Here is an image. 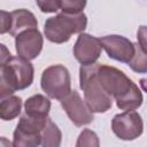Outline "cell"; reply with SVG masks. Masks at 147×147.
<instances>
[{
	"label": "cell",
	"mask_w": 147,
	"mask_h": 147,
	"mask_svg": "<svg viewBox=\"0 0 147 147\" xmlns=\"http://www.w3.org/2000/svg\"><path fill=\"white\" fill-rule=\"evenodd\" d=\"M1 64L0 95L1 98L13 94L17 90H24L33 80V67L29 60L21 56H10Z\"/></svg>",
	"instance_id": "cell-1"
},
{
	"label": "cell",
	"mask_w": 147,
	"mask_h": 147,
	"mask_svg": "<svg viewBox=\"0 0 147 147\" xmlns=\"http://www.w3.org/2000/svg\"><path fill=\"white\" fill-rule=\"evenodd\" d=\"M114 133L122 140H133L142 133V119L140 115L133 110L116 115L111 121Z\"/></svg>",
	"instance_id": "cell-7"
},
{
	"label": "cell",
	"mask_w": 147,
	"mask_h": 147,
	"mask_svg": "<svg viewBox=\"0 0 147 147\" xmlns=\"http://www.w3.org/2000/svg\"><path fill=\"white\" fill-rule=\"evenodd\" d=\"M48 117L30 116L25 114L21 117L16 130L14 131L13 146L30 147L41 145V131L44 130Z\"/></svg>",
	"instance_id": "cell-4"
},
{
	"label": "cell",
	"mask_w": 147,
	"mask_h": 147,
	"mask_svg": "<svg viewBox=\"0 0 147 147\" xmlns=\"http://www.w3.org/2000/svg\"><path fill=\"white\" fill-rule=\"evenodd\" d=\"M87 25V18L84 13L65 14L61 13L49 17L45 22L44 32L46 38L55 44H62L70 39L71 34L80 33Z\"/></svg>",
	"instance_id": "cell-3"
},
{
	"label": "cell",
	"mask_w": 147,
	"mask_h": 147,
	"mask_svg": "<svg viewBox=\"0 0 147 147\" xmlns=\"http://www.w3.org/2000/svg\"><path fill=\"white\" fill-rule=\"evenodd\" d=\"M10 25H11L10 13H7L5 10H1V28H0V32L2 34L6 33V32H9Z\"/></svg>",
	"instance_id": "cell-22"
},
{
	"label": "cell",
	"mask_w": 147,
	"mask_h": 147,
	"mask_svg": "<svg viewBox=\"0 0 147 147\" xmlns=\"http://www.w3.org/2000/svg\"><path fill=\"white\" fill-rule=\"evenodd\" d=\"M10 17H11V25L9 33L14 37H16L20 32L24 30L33 29L37 28L38 25L34 15L26 9H16L11 11Z\"/></svg>",
	"instance_id": "cell-12"
},
{
	"label": "cell",
	"mask_w": 147,
	"mask_h": 147,
	"mask_svg": "<svg viewBox=\"0 0 147 147\" xmlns=\"http://www.w3.org/2000/svg\"><path fill=\"white\" fill-rule=\"evenodd\" d=\"M102 45L100 38H95L87 33L79 34L75 46H74V55L82 65L93 64L96 62L101 54Z\"/></svg>",
	"instance_id": "cell-11"
},
{
	"label": "cell",
	"mask_w": 147,
	"mask_h": 147,
	"mask_svg": "<svg viewBox=\"0 0 147 147\" xmlns=\"http://www.w3.org/2000/svg\"><path fill=\"white\" fill-rule=\"evenodd\" d=\"M100 41L102 48L106 51L110 59L129 63L134 55L136 46L125 37L111 34L100 38Z\"/></svg>",
	"instance_id": "cell-9"
},
{
	"label": "cell",
	"mask_w": 147,
	"mask_h": 147,
	"mask_svg": "<svg viewBox=\"0 0 147 147\" xmlns=\"http://www.w3.org/2000/svg\"><path fill=\"white\" fill-rule=\"evenodd\" d=\"M98 67L99 63L80 67V88L84 91L85 102L92 113H106L111 108L113 98L103 90L98 79Z\"/></svg>",
	"instance_id": "cell-2"
},
{
	"label": "cell",
	"mask_w": 147,
	"mask_h": 147,
	"mask_svg": "<svg viewBox=\"0 0 147 147\" xmlns=\"http://www.w3.org/2000/svg\"><path fill=\"white\" fill-rule=\"evenodd\" d=\"M86 6V0H61V10L65 14H79Z\"/></svg>",
	"instance_id": "cell-18"
},
{
	"label": "cell",
	"mask_w": 147,
	"mask_h": 147,
	"mask_svg": "<svg viewBox=\"0 0 147 147\" xmlns=\"http://www.w3.org/2000/svg\"><path fill=\"white\" fill-rule=\"evenodd\" d=\"M41 88L52 99H63L71 91L68 69L62 64L46 68L41 75Z\"/></svg>",
	"instance_id": "cell-5"
},
{
	"label": "cell",
	"mask_w": 147,
	"mask_h": 147,
	"mask_svg": "<svg viewBox=\"0 0 147 147\" xmlns=\"http://www.w3.org/2000/svg\"><path fill=\"white\" fill-rule=\"evenodd\" d=\"M10 56H11V55H10V53L8 52V49L6 48V46H5V45H1V61H0V63L6 62Z\"/></svg>",
	"instance_id": "cell-23"
},
{
	"label": "cell",
	"mask_w": 147,
	"mask_h": 147,
	"mask_svg": "<svg viewBox=\"0 0 147 147\" xmlns=\"http://www.w3.org/2000/svg\"><path fill=\"white\" fill-rule=\"evenodd\" d=\"M21 107H22V100L18 96L8 95L1 98L0 117L3 121H10L16 116H18V114L21 113Z\"/></svg>",
	"instance_id": "cell-14"
},
{
	"label": "cell",
	"mask_w": 147,
	"mask_h": 147,
	"mask_svg": "<svg viewBox=\"0 0 147 147\" xmlns=\"http://www.w3.org/2000/svg\"><path fill=\"white\" fill-rule=\"evenodd\" d=\"M61 131L53 123L51 118H48L44 130L41 131V146L45 147H56L61 144Z\"/></svg>",
	"instance_id": "cell-16"
},
{
	"label": "cell",
	"mask_w": 147,
	"mask_h": 147,
	"mask_svg": "<svg viewBox=\"0 0 147 147\" xmlns=\"http://www.w3.org/2000/svg\"><path fill=\"white\" fill-rule=\"evenodd\" d=\"M42 13H55L61 9V0H36Z\"/></svg>",
	"instance_id": "cell-20"
},
{
	"label": "cell",
	"mask_w": 147,
	"mask_h": 147,
	"mask_svg": "<svg viewBox=\"0 0 147 147\" xmlns=\"http://www.w3.org/2000/svg\"><path fill=\"white\" fill-rule=\"evenodd\" d=\"M96 75L103 90L114 98L115 101L122 99L134 85V83L127 78L123 71L110 65L99 64Z\"/></svg>",
	"instance_id": "cell-6"
},
{
	"label": "cell",
	"mask_w": 147,
	"mask_h": 147,
	"mask_svg": "<svg viewBox=\"0 0 147 147\" xmlns=\"http://www.w3.org/2000/svg\"><path fill=\"white\" fill-rule=\"evenodd\" d=\"M61 106L76 126H83L91 123L94 117L87 103L83 101L77 91H70L68 95L60 100Z\"/></svg>",
	"instance_id": "cell-8"
},
{
	"label": "cell",
	"mask_w": 147,
	"mask_h": 147,
	"mask_svg": "<svg viewBox=\"0 0 147 147\" xmlns=\"http://www.w3.org/2000/svg\"><path fill=\"white\" fill-rule=\"evenodd\" d=\"M15 47L18 56L26 60L36 59L42 48V37L37 28L28 29L15 37Z\"/></svg>",
	"instance_id": "cell-10"
},
{
	"label": "cell",
	"mask_w": 147,
	"mask_h": 147,
	"mask_svg": "<svg viewBox=\"0 0 147 147\" xmlns=\"http://www.w3.org/2000/svg\"><path fill=\"white\" fill-rule=\"evenodd\" d=\"M141 103H142V94L136 84L122 99L116 101L117 107L122 110H134L138 107H140Z\"/></svg>",
	"instance_id": "cell-15"
},
{
	"label": "cell",
	"mask_w": 147,
	"mask_h": 147,
	"mask_svg": "<svg viewBox=\"0 0 147 147\" xmlns=\"http://www.w3.org/2000/svg\"><path fill=\"white\" fill-rule=\"evenodd\" d=\"M134 46H136V52L133 57L129 62L130 68L136 72L145 74L147 72V53H145L139 45H134Z\"/></svg>",
	"instance_id": "cell-17"
},
{
	"label": "cell",
	"mask_w": 147,
	"mask_h": 147,
	"mask_svg": "<svg viewBox=\"0 0 147 147\" xmlns=\"http://www.w3.org/2000/svg\"><path fill=\"white\" fill-rule=\"evenodd\" d=\"M24 109L25 114L30 116L47 117L51 109V101L41 94H36L25 101Z\"/></svg>",
	"instance_id": "cell-13"
},
{
	"label": "cell",
	"mask_w": 147,
	"mask_h": 147,
	"mask_svg": "<svg viewBox=\"0 0 147 147\" xmlns=\"http://www.w3.org/2000/svg\"><path fill=\"white\" fill-rule=\"evenodd\" d=\"M137 38H138V42H139L140 48L145 53H147V26L141 25L139 28L138 33H137Z\"/></svg>",
	"instance_id": "cell-21"
},
{
	"label": "cell",
	"mask_w": 147,
	"mask_h": 147,
	"mask_svg": "<svg viewBox=\"0 0 147 147\" xmlns=\"http://www.w3.org/2000/svg\"><path fill=\"white\" fill-rule=\"evenodd\" d=\"M76 145L77 146H99V139L93 131L86 129L80 133Z\"/></svg>",
	"instance_id": "cell-19"
}]
</instances>
